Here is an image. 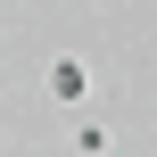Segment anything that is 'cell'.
I'll return each mask as SVG.
<instances>
[{
	"mask_svg": "<svg viewBox=\"0 0 157 157\" xmlns=\"http://www.w3.org/2000/svg\"><path fill=\"white\" fill-rule=\"evenodd\" d=\"M50 99H58V108H83V99H91V66H83V58H50Z\"/></svg>",
	"mask_w": 157,
	"mask_h": 157,
	"instance_id": "1",
	"label": "cell"
}]
</instances>
